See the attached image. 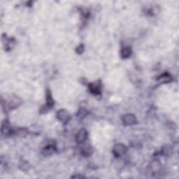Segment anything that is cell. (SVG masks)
I'll use <instances>...</instances> for the list:
<instances>
[{"label":"cell","mask_w":179,"mask_h":179,"mask_svg":"<svg viewBox=\"0 0 179 179\" xmlns=\"http://www.w3.org/2000/svg\"><path fill=\"white\" fill-rule=\"evenodd\" d=\"M3 42H4V45L5 46V50H10L11 49H13V47L16 44V41L14 39L11 38H7V36H5V38H3Z\"/></svg>","instance_id":"cell-8"},{"label":"cell","mask_w":179,"mask_h":179,"mask_svg":"<svg viewBox=\"0 0 179 179\" xmlns=\"http://www.w3.org/2000/svg\"><path fill=\"white\" fill-rule=\"evenodd\" d=\"M57 118L58 120L63 123H67L70 120V115L64 109H61L58 111L57 113Z\"/></svg>","instance_id":"cell-3"},{"label":"cell","mask_w":179,"mask_h":179,"mask_svg":"<svg viewBox=\"0 0 179 179\" xmlns=\"http://www.w3.org/2000/svg\"><path fill=\"white\" fill-rule=\"evenodd\" d=\"M123 123L125 125H132L136 123L135 115L133 114H126L123 117Z\"/></svg>","instance_id":"cell-5"},{"label":"cell","mask_w":179,"mask_h":179,"mask_svg":"<svg viewBox=\"0 0 179 179\" xmlns=\"http://www.w3.org/2000/svg\"><path fill=\"white\" fill-rule=\"evenodd\" d=\"M22 103V100L18 97L11 96L8 98V101L6 102V104L8 106L10 109H14L18 107Z\"/></svg>","instance_id":"cell-1"},{"label":"cell","mask_w":179,"mask_h":179,"mask_svg":"<svg viewBox=\"0 0 179 179\" xmlns=\"http://www.w3.org/2000/svg\"><path fill=\"white\" fill-rule=\"evenodd\" d=\"M83 50H84V48H83V46L81 44V45H80L78 48H77L76 52L79 53V54H80V53H82L83 52Z\"/></svg>","instance_id":"cell-14"},{"label":"cell","mask_w":179,"mask_h":179,"mask_svg":"<svg viewBox=\"0 0 179 179\" xmlns=\"http://www.w3.org/2000/svg\"><path fill=\"white\" fill-rule=\"evenodd\" d=\"M127 148L124 144H115L113 148V153L116 157H120L123 156L126 153Z\"/></svg>","instance_id":"cell-2"},{"label":"cell","mask_w":179,"mask_h":179,"mask_svg":"<svg viewBox=\"0 0 179 179\" xmlns=\"http://www.w3.org/2000/svg\"><path fill=\"white\" fill-rule=\"evenodd\" d=\"M46 104L49 107H52L54 105V100L53 99L51 92L50 90H48L46 93Z\"/></svg>","instance_id":"cell-11"},{"label":"cell","mask_w":179,"mask_h":179,"mask_svg":"<svg viewBox=\"0 0 179 179\" xmlns=\"http://www.w3.org/2000/svg\"><path fill=\"white\" fill-rule=\"evenodd\" d=\"M12 133V129L8 121L4 120L2 125V134L3 135H8Z\"/></svg>","instance_id":"cell-9"},{"label":"cell","mask_w":179,"mask_h":179,"mask_svg":"<svg viewBox=\"0 0 179 179\" xmlns=\"http://www.w3.org/2000/svg\"><path fill=\"white\" fill-rule=\"evenodd\" d=\"M88 137V132L85 129H81L78 132L76 137V141L79 144H82L84 142Z\"/></svg>","instance_id":"cell-6"},{"label":"cell","mask_w":179,"mask_h":179,"mask_svg":"<svg viewBox=\"0 0 179 179\" xmlns=\"http://www.w3.org/2000/svg\"><path fill=\"white\" fill-rule=\"evenodd\" d=\"M132 53V50L129 47H125L121 50V56L123 58H127L131 55Z\"/></svg>","instance_id":"cell-12"},{"label":"cell","mask_w":179,"mask_h":179,"mask_svg":"<svg viewBox=\"0 0 179 179\" xmlns=\"http://www.w3.org/2000/svg\"><path fill=\"white\" fill-rule=\"evenodd\" d=\"M91 152H92V150H91V148H90V147L84 148L82 150L83 155V156H90V153H91Z\"/></svg>","instance_id":"cell-13"},{"label":"cell","mask_w":179,"mask_h":179,"mask_svg":"<svg viewBox=\"0 0 179 179\" xmlns=\"http://www.w3.org/2000/svg\"><path fill=\"white\" fill-rule=\"evenodd\" d=\"M55 151V146L53 144H49L44 146L42 150V153L44 156H50Z\"/></svg>","instance_id":"cell-7"},{"label":"cell","mask_w":179,"mask_h":179,"mask_svg":"<svg viewBox=\"0 0 179 179\" xmlns=\"http://www.w3.org/2000/svg\"><path fill=\"white\" fill-rule=\"evenodd\" d=\"M89 89L92 94L99 95L101 93V83L100 81L92 83L89 85Z\"/></svg>","instance_id":"cell-4"},{"label":"cell","mask_w":179,"mask_h":179,"mask_svg":"<svg viewBox=\"0 0 179 179\" xmlns=\"http://www.w3.org/2000/svg\"><path fill=\"white\" fill-rule=\"evenodd\" d=\"M160 83H170L172 80V76L168 73H165L161 75L159 78H158Z\"/></svg>","instance_id":"cell-10"}]
</instances>
